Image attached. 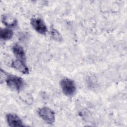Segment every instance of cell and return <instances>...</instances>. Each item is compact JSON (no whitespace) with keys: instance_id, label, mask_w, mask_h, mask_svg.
I'll list each match as a JSON object with an SVG mask.
<instances>
[{"instance_id":"cell-7","label":"cell","mask_w":127,"mask_h":127,"mask_svg":"<svg viewBox=\"0 0 127 127\" xmlns=\"http://www.w3.org/2000/svg\"><path fill=\"white\" fill-rule=\"evenodd\" d=\"M2 23L8 28H11L16 26L17 20L12 16L8 14H3L1 16Z\"/></svg>"},{"instance_id":"cell-1","label":"cell","mask_w":127,"mask_h":127,"mask_svg":"<svg viewBox=\"0 0 127 127\" xmlns=\"http://www.w3.org/2000/svg\"><path fill=\"white\" fill-rule=\"evenodd\" d=\"M5 82L8 87L15 91H20L24 84V82L21 77L11 74L7 75L5 78Z\"/></svg>"},{"instance_id":"cell-8","label":"cell","mask_w":127,"mask_h":127,"mask_svg":"<svg viewBox=\"0 0 127 127\" xmlns=\"http://www.w3.org/2000/svg\"><path fill=\"white\" fill-rule=\"evenodd\" d=\"M12 50L16 59L26 62L25 53L22 46L15 44L12 46Z\"/></svg>"},{"instance_id":"cell-3","label":"cell","mask_w":127,"mask_h":127,"mask_svg":"<svg viewBox=\"0 0 127 127\" xmlns=\"http://www.w3.org/2000/svg\"><path fill=\"white\" fill-rule=\"evenodd\" d=\"M38 114L46 123L52 124L55 121V113L50 108L43 107L38 109Z\"/></svg>"},{"instance_id":"cell-4","label":"cell","mask_w":127,"mask_h":127,"mask_svg":"<svg viewBox=\"0 0 127 127\" xmlns=\"http://www.w3.org/2000/svg\"><path fill=\"white\" fill-rule=\"evenodd\" d=\"M30 24L33 28L38 33L46 35L48 29L44 21L40 17H32L30 20Z\"/></svg>"},{"instance_id":"cell-10","label":"cell","mask_w":127,"mask_h":127,"mask_svg":"<svg viewBox=\"0 0 127 127\" xmlns=\"http://www.w3.org/2000/svg\"><path fill=\"white\" fill-rule=\"evenodd\" d=\"M51 36L52 38L57 42H61L63 40V37L61 33L56 29L51 28Z\"/></svg>"},{"instance_id":"cell-9","label":"cell","mask_w":127,"mask_h":127,"mask_svg":"<svg viewBox=\"0 0 127 127\" xmlns=\"http://www.w3.org/2000/svg\"><path fill=\"white\" fill-rule=\"evenodd\" d=\"M13 35V31L9 28L1 29L0 30V38L3 40L10 39L12 37Z\"/></svg>"},{"instance_id":"cell-2","label":"cell","mask_w":127,"mask_h":127,"mask_svg":"<svg viewBox=\"0 0 127 127\" xmlns=\"http://www.w3.org/2000/svg\"><path fill=\"white\" fill-rule=\"evenodd\" d=\"M60 86L62 90L66 96H72L76 91V85L74 82L68 78H64L60 81Z\"/></svg>"},{"instance_id":"cell-5","label":"cell","mask_w":127,"mask_h":127,"mask_svg":"<svg viewBox=\"0 0 127 127\" xmlns=\"http://www.w3.org/2000/svg\"><path fill=\"white\" fill-rule=\"evenodd\" d=\"M6 120L7 124L10 127H23L24 125L21 118L13 113H8L6 115Z\"/></svg>"},{"instance_id":"cell-6","label":"cell","mask_w":127,"mask_h":127,"mask_svg":"<svg viewBox=\"0 0 127 127\" xmlns=\"http://www.w3.org/2000/svg\"><path fill=\"white\" fill-rule=\"evenodd\" d=\"M11 66L23 74H27L29 72V68L26 65L25 61L16 59L12 62Z\"/></svg>"}]
</instances>
